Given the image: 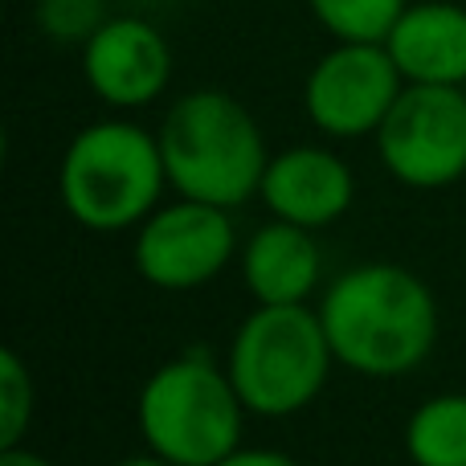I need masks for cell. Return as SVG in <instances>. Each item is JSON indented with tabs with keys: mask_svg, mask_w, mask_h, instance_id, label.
Instances as JSON below:
<instances>
[{
	"mask_svg": "<svg viewBox=\"0 0 466 466\" xmlns=\"http://www.w3.org/2000/svg\"><path fill=\"white\" fill-rule=\"evenodd\" d=\"M249 410L233 389L226 360L193 348L147 372L136 397L144 451L177 466H213L241 446Z\"/></svg>",
	"mask_w": 466,
	"mask_h": 466,
	"instance_id": "obj_5",
	"label": "cell"
},
{
	"mask_svg": "<svg viewBox=\"0 0 466 466\" xmlns=\"http://www.w3.org/2000/svg\"><path fill=\"white\" fill-rule=\"evenodd\" d=\"M106 16V0H37V29L54 46L82 49Z\"/></svg>",
	"mask_w": 466,
	"mask_h": 466,
	"instance_id": "obj_16",
	"label": "cell"
},
{
	"mask_svg": "<svg viewBox=\"0 0 466 466\" xmlns=\"http://www.w3.org/2000/svg\"><path fill=\"white\" fill-rule=\"evenodd\" d=\"M405 82L466 86V5L459 0H410L385 37Z\"/></svg>",
	"mask_w": 466,
	"mask_h": 466,
	"instance_id": "obj_12",
	"label": "cell"
},
{
	"mask_svg": "<svg viewBox=\"0 0 466 466\" xmlns=\"http://www.w3.org/2000/svg\"><path fill=\"white\" fill-rule=\"evenodd\" d=\"M405 78L385 41H336L303 82V111L328 139H372L401 98Z\"/></svg>",
	"mask_w": 466,
	"mask_h": 466,
	"instance_id": "obj_8",
	"label": "cell"
},
{
	"mask_svg": "<svg viewBox=\"0 0 466 466\" xmlns=\"http://www.w3.org/2000/svg\"><path fill=\"white\" fill-rule=\"evenodd\" d=\"M258 201L266 205L270 218L319 233L352 213L356 172L336 147H323V144L282 147L266 164Z\"/></svg>",
	"mask_w": 466,
	"mask_h": 466,
	"instance_id": "obj_10",
	"label": "cell"
},
{
	"mask_svg": "<svg viewBox=\"0 0 466 466\" xmlns=\"http://www.w3.org/2000/svg\"><path fill=\"white\" fill-rule=\"evenodd\" d=\"M0 466H54L46 459V454L29 451V446H8L5 454H0Z\"/></svg>",
	"mask_w": 466,
	"mask_h": 466,
	"instance_id": "obj_18",
	"label": "cell"
},
{
	"mask_svg": "<svg viewBox=\"0 0 466 466\" xmlns=\"http://www.w3.org/2000/svg\"><path fill=\"white\" fill-rule=\"evenodd\" d=\"M86 90L111 111H144L172 86V46L147 16H106L78 49Z\"/></svg>",
	"mask_w": 466,
	"mask_h": 466,
	"instance_id": "obj_9",
	"label": "cell"
},
{
	"mask_svg": "<svg viewBox=\"0 0 466 466\" xmlns=\"http://www.w3.org/2000/svg\"><path fill=\"white\" fill-rule=\"evenodd\" d=\"M115 466H177V462H168V459H160V454L144 451V454H131V459H119Z\"/></svg>",
	"mask_w": 466,
	"mask_h": 466,
	"instance_id": "obj_19",
	"label": "cell"
},
{
	"mask_svg": "<svg viewBox=\"0 0 466 466\" xmlns=\"http://www.w3.org/2000/svg\"><path fill=\"white\" fill-rule=\"evenodd\" d=\"M377 160L401 188L442 193L466 180V86L405 82L372 136Z\"/></svg>",
	"mask_w": 466,
	"mask_h": 466,
	"instance_id": "obj_6",
	"label": "cell"
},
{
	"mask_svg": "<svg viewBox=\"0 0 466 466\" xmlns=\"http://www.w3.org/2000/svg\"><path fill=\"white\" fill-rule=\"evenodd\" d=\"M307 8L331 41H385L410 0H307Z\"/></svg>",
	"mask_w": 466,
	"mask_h": 466,
	"instance_id": "obj_14",
	"label": "cell"
},
{
	"mask_svg": "<svg viewBox=\"0 0 466 466\" xmlns=\"http://www.w3.org/2000/svg\"><path fill=\"white\" fill-rule=\"evenodd\" d=\"M37 418V385L16 348L0 352V451L25 446V434Z\"/></svg>",
	"mask_w": 466,
	"mask_h": 466,
	"instance_id": "obj_15",
	"label": "cell"
},
{
	"mask_svg": "<svg viewBox=\"0 0 466 466\" xmlns=\"http://www.w3.org/2000/svg\"><path fill=\"white\" fill-rule=\"evenodd\" d=\"M413 466H466V393H434L405 421Z\"/></svg>",
	"mask_w": 466,
	"mask_h": 466,
	"instance_id": "obj_13",
	"label": "cell"
},
{
	"mask_svg": "<svg viewBox=\"0 0 466 466\" xmlns=\"http://www.w3.org/2000/svg\"><path fill=\"white\" fill-rule=\"evenodd\" d=\"M172 193L160 136L144 123L111 115L66 144L57 160V201L74 226L90 233H127Z\"/></svg>",
	"mask_w": 466,
	"mask_h": 466,
	"instance_id": "obj_3",
	"label": "cell"
},
{
	"mask_svg": "<svg viewBox=\"0 0 466 466\" xmlns=\"http://www.w3.org/2000/svg\"><path fill=\"white\" fill-rule=\"evenodd\" d=\"M331 369L336 352L311 303H254L226 348L233 389L249 418L262 421H282L311 410L328 389Z\"/></svg>",
	"mask_w": 466,
	"mask_h": 466,
	"instance_id": "obj_4",
	"label": "cell"
},
{
	"mask_svg": "<svg viewBox=\"0 0 466 466\" xmlns=\"http://www.w3.org/2000/svg\"><path fill=\"white\" fill-rule=\"evenodd\" d=\"M238 270L254 303H311L323 282V249L315 229L270 218L241 241Z\"/></svg>",
	"mask_w": 466,
	"mask_h": 466,
	"instance_id": "obj_11",
	"label": "cell"
},
{
	"mask_svg": "<svg viewBox=\"0 0 466 466\" xmlns=\"http://www.w3.org/2000/svg\"><path fill=\"white\" fill-rule=\"evenodd\" d=\"M156 136L172 193L221 209H241L254 201L274 156L254 111L229 90L213 86L172 98Z\"/></svg>",
	"mask_w": 466,
	"mask_h": 466,
	"instance_id": "obj_2",
	"label": "cell"
},
{
	"mask_svg": "<svg viewBox=\"0 0 466 466\" xmlns=\"http://www.w3.org/2000/svg\"><path fill=\"white\" fill-rule=\"evenodd\" d=\"M213 466H307V462H299L287 451H270V446H238V451Z\"/></svg>",
	"mask_w": 466,
	"mask_h": 466,
	"instance_id": "obj_17",
	"label": "cell"
},
{
	"mask_svg": "<svg viewBox=\"0 0 466 466\" xmlns=\"http://www.w3.org/2000/svg\"><path fill=\"white\" fill-rule=\"evenodd\" d=\"M229 213L233 209L177 193L172 201H160L131 229L136 233L131 262L139 279L164 295H188L218 282L241 254L238 226Z\"/></svg>",
	"mask_w": 466,
	"mask_h": 466,
	"instance_id": "obj_7",
	"label": "cell"
},
{
	"mask_svg": "<svg viewBox=\"0 0 466 466\" xmlns=\"http://www.w3.org/2000/svg\"><path fill=\"white\" fill-rule=\"evenodd\" d=\"M336 364L369 380L410 377L438 344V299L401 262L339 270L315 303Z\"/></svg>",
	"mask_w": 466,
	"mask_h": 466,
	"instance_id": "obj_1",
	"label": "cell"
}]
</instances>
